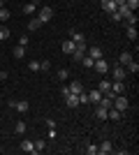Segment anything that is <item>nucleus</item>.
Segmentation results:
<instances>
[{
  "label": "nucleus",
  "instance_id": "obj_28",
  "mask_svg": "<svg viewBox=\"0 0 139 155\" xmlns=\"http://www.w3.org/2000/svg\"><path fill=\"white\" fill-rule=\"evenodd\" d=\"M125 7L130 9V12H137V7H139V0H125Z\"/></svg>",
  "mask_w": 139,
  "mask_h": 155
},
{
  "label": "nucleus",
  "instance_id": "obj_4",
  "mask_svg": "<svg viewBox=\"0 0 139 155\" xmlns=\"http://www.w3.org/2000/svg\"><path fill=\"white\" fill-rule=\"evenodd\" d=\"M93 67H95L98 74H107V72H109V63H107L104 58H98L95 63H93Z\"/></svg>",
  "mask_w": 139,
  "mask_h": 155
},
{
  "label": "nucleus",
  "instance_id": "obj_41",
  "mask_svg": "<svg viewBox=\"0 0 139 155\" xmlns=\"http://www.w3.org/2000/svg\"><path fill=\"white\" fill-rule=\"evenodd\" d=\"M19 44L21 46H28V37H19Z\"/></svg>",
  "mask_w": 139,
  "mask_h": 155
},
{
  "label": "nucleus",
  "instance_id": "obj_20",
  "mask_svg": "<svg viewBox=\"0 0 139 155\" xmlns=\"http://www.w3.org/2000/svg\"><path fill=\"white\" fill-rule=\"evenodd\" d=\"M102 9H104V12H116V2H114V0H102Z\"/></svg>",
  "mask_w": 139,
  "mask_h": 155
},
{
  "label": "nucleus",
  "instance_id": "obj_19",
  "mask_svg": "<svg viewBox=\"0 0 139 155\" xmlns=\"http://www.w3.org/2000/svg\"><path fill=\"white\" fill-rule=\"evenodd\" d=\"M107 114H109V109H104V107H100V104H98V109H95V118H98V120H107Z\"/></svg>",
  "mask_w": 139,
  "mask_h": 155
},
{
  "label": "nucleus",
  "instance_id": "obj_24",
  "mask_svg": "<svg viewBox=\"0 0 139 155\" xmlns=\"http://www.w3.org/2000/svg\"><path fill=\"white\" fill-rule=\"evenodd\" d=\"M121 116H123V111H118V109H109V114H107V118H111V120H121Z\"/></svg>",
  "mask_w": 139,
  "mask_h": 155
},
{
  "label": "nucleus",
  "instance_id": "obj_35",
  "mask_svg": "<svg viewBox=\"0 0 139 155\" xmlns=\"http://www.w3.org/2000/svg\"><path fill=\"white\" fill-rule=\"evenodd\" d=\"M49 67H51V63H49V60H40V72H46Z\"/></svg>",
  "mask_w": 139,
  "mask_h": 155
},
{
  "label": "nucleus",
  "instance_id": "obj_39",
  "mask_svg": "<svg viewBox=\"0 0 139 155\" xmlns=\"http://www.w3.org/2000/svg\"><path fill=\"white\" fill-rule=\"evenodd\" d=\"M79 104H88V95L86 93H79Z\"/></svg>",
  "mask_w": 139,
  "mask_h": 155
},
{
  "label": "nucleus",
  "instance_id": "obj_5",
  "mask_svg": "<svg viewBox=\"0 0 139 155\" xmlns=\"http://www.w3.org/2000/svg\"><path fill=\"white\" fill-rule=\"evenodd\" d=\"M40 2H42V0H30V2H26V5H23V9H21V12L26 14V16H30V14H35V9L40 7Z\"/></svg>",
  "mask_w": 139,
  "mask_h": 155
},
{
  "label": "nucleus",
  "instance_id": "obj_12",
  "mask_svg": "<svg viewBox=\"0 0 139 155\" xmlns=\"http://www.w3.org/2000/svg\"><path fill=\"white\" fill-rule=\"evenodd\" d=\"M88 95V102H93V104H98L100 100H102V93L98 91V88H95V91H91V93H86Z\"/></svg>",
  "mask_w": 139,
  "mask_h": 155
},
{
  "label": "nucleus",
  "instance_id": "obj_1",
  "mask_svg": "<svg viewBox=\"0 0 139 155\" xmlns=\"http://www.w3.org/2000/svg\"><path fill=\"white\" fill-rule=\"evenodd\" d=\"M37 19L42 21V23H49V21L53 19V7H40V12H37Z\"/></svg>",
  "mask_w": 139,
  "mask_h": 155
},
{
  "label": "nucleus",
  "instance_id": "obj_23",
  "mask_svg": "<svg viewBox=\"0 0 139 155\" xmlns=\"http://www.w3.org/2000/svg\"><path fill=\"white\" fill-rule=\"evenodd\" d=\"M12 56H14V58H23V56H26V46L16 44V46H14V51H12Z\"/></svg>",
  "mask_w": 139,
  "mask_h": 155
},
{
  "label": "nucleus",
  "instance_id": "obj_33",
  "mask_svg": "<svg viewBox=\"0 0 139 155\" xmlns=\"http://www.w3.org/2000/svg\"><path fill=\"white\" fill-rule=\"evenodd\" d=\"M9 19V9L7 7H0V21H7Z\"/></svg>",
  "mask_w": 139,
  "mask_h": 155
},
{
  "label": "nucleus",
  "instance_id": "obj_29",
  "mask_svg": "<svg viewBox=\"0 0 139 155\" xmlns=\"http://www.w3.org/2000/svg\"><path fill=\"white\" fill-rule=\"evenodd\" d=\"M84 150H86L88 155H98V143H86V148H84Z\"/></svg>",
  "mask_w": 139,
  "mask_h": 155
},
{
  "label": "nucleus",
  "instance_id": "obj_9",
  "mask_svg": "<svg viewBox=\"0 0 139 155\" xmlns=\"http://www.w3.org/2000/svg\"><path fill=\"white\" fill-rule=\"evenodd\" d=\"M86 56H91L93 60H98V58H102V49H100V46H88Z\"/></svg>",
  "mask_w": 139,
  "mask_h": 155
},
{
  "label": "nucleus",
  "instance_id": "obj_30",
  "mask_svg": "<svg viewBox=\"0 0 139 155\" xmlns=\"http://www.w3.org/2000/svg\"><path fill=\"white\" fill-rule=\"evenodd\" d=\"M40 26H42V21L37 19V16H35V19L30 21V23H28V30H37V28H40Z\"/></svg>",
  "mask_w": 139,
  "mask_h": 155
},
{
  "label": "nucleus",
  "instance_id": "obj_27",
  "mask_svg": "<svg viewBox=\"0 0 139 155\" xmlns=\"http://www.w3.org/2000/svg\"><path fill=\"white\" fill-rule=\"evenodd\" d=\"M26 123H23V120H19V123H16V125H14V132H16V134H23V132H26Z\"/></svg>",
  "mask_w": 139,
  "mask_h": 155
},
{
  "label": "nucleus",
  "instance_id": "obj_36",
  "mask_svg": "<svg viewBox=\"0 0 139 155\" xmlns=\"http://www.w3.org/2000/svg\"><path fill=\"white\" fill-rule=\"evenodd\" d=\"M125 21H127V26H137V14H130Z\"/></svg>",
  "mask_w": 139,
  "mask_h": 155
},
{
  "label": "nucleus",
  "instance_id": "obj_22",
  "mask_svg": "<svg viewBox=\"0 0 139 155\" xmlns=\"http://www.w3.org/2000/svg\"><path fill=\"white\" fill-rule=\"evenodd\" d=\"M125 35H127V39H132V42H134V39L139 37V35H137V26H127L125 28Z\"/></svg>",
  "mask_w": 139,
  "mask_h": 155
},
{
  "label": "nucleus",
  "instance_id": "obj_43",
  "mask_svg": "<svg viewBox=\"0 0 139 155\" xmlns=\"http://www.w3.org/2000/svg\"><path fill=\"white\" fill-rule=\"evenodd\" d=\"M0 7H5V0H0Z\"/></svg>",
  "mask_w": 139,
  "mask_h": 155
},
{
  "label": "nucleus",
  "instance_id": "obj_15",
  "mask_svg": "<svg viewBox=\"0 0 139 155\" xmlns=\"http://www.w3.org/2000/svg\"><path fill=\"white\" fill-rule=\"evenodd\" d=\"M70 39H72L74 44H84V42H86V37H84L81 32H77V30H72V32H70Z\"/></svg>",
  "mask_w": 139,
  "mask_h": 155
},
{
  "label": "nucleus",
  "instance_id": "obj_31",
  "mask_svg": "<svg viewBox=\"0 0 139 155\" xmlns=\"http://www.w3.org/2000/svg\"><path fill=\"white\" fill-rule=\"evenodd\" d=\"M93 63H95V60H93L91 56H84V58H81V65H84V67H88V70L93 67Z\"/></svg>",
  "mask_w": 139,
  "mask_h": 155
},
{
  "label": "nucleus",
  "instance_id": "obj_13",
  "mask_svg": "<svg viewBox=\"0 0 139 155\" xmlns=\"http://www.w3.org/2000/svg\"><path fill=\"white\" fill-rule=\"evenodd\" d=\"M132 58H134V56H132V53H130V51H123V53H121V56H118V65H123V67H125V65L130 63V60H132Z\"/></svg>",
  "mask_w": 139,
  "mask_h": 155
},
{
  "label": "nucleus",
  "instance_id": "obj_2",
  "mask_svg": "<svg viewBox=\"0 0 139 155\" xmlns=\"http://www.w3.org/2000/svg\"><path fill=\"white\" fill-rule=\"evenodd\" d=\"M127 107H130V102H127V97H125V95H114V109L125 111Z\"/></svg>",
  "mask_w": 139,
  "mask_h": 155
},
{
  "label": "nucleus",
  "instance_id": "obj_10",
  "mask_svg": "<svg viewBox=\"0 0 139 155\" xmlns=\"http://www.w3.org/2000/svg\"><path fill=\"white\" fill-rule=\"evenodd\" d=\"M21 148H23V153H35V141L33 139H23V141H21Z\"/></svg>",
  "mask_w": 139,
  "mask_h": 155
},
{
  "label": "nucleus",
  "instance_id": "obj_38",
  "mask_svg": "<svg viewBox=\"0 0 139 155\" xmlns=\"http://www.w3.org/2000/svg\"><path fill=\"white\" fill-rule=\"evenodd\" d=\"M111 21H114V23H118V21H123V16H121L118 12H111Z\"/></svg>",
  "mask_w": 139,
  "mask_h": 155
},
{
  "label": "nucleus",
  "instance_id": "obj_17",
  "mask_svg": "<svg viewBox=\"0 0 139 155\" xmlns=\"http://www.w3.org/2000/svg\"><path fill=\"white\" fill-rule=\"evenodd\" d=\"M74 49H77V44H74L72 39H65V42H63V53H67V56H70Z\"/></svg>",
  "mask_w": 139,
  "mask_h": 155
},
{
  "label": "nucleus",
  "instance_id": "obj_32",
  "mask_svg": "<svg viewBox=\"0 0 139 155\" xmlns=\"http://www.w3.org/2000/svg\"><path fill=\"white\" fill-rule=\"evenodd\" d=\"M28 70L30 72H40V60H30V63H28Z\"/></svg>",
  "mask_w": 139,
  "mask_h": 155
},
{
  "label": "nucleus",
  "instance_id": "obj_37",
  "mask_svg": "<svg viewBox=\"0 0 139 155\" xmlns=\"http://www.w3.org/2000/svg\"><path fill=\"white\" fill-rule=\"evenodd\" d=\"M44 123H46V127H49V130H56V120H53V118H46Z\"/></svg>",
  "mask_w": 139,
  "mask_h": 155
},
{
  "label": "nucleus",
  "instance_id": "obj_3",
  "mask_svg": "<svg viewBox=\"0 0 139 155\" xmlns=\"http://www.w3.org/2000/svg\"><path fill=\"white\" fill-rule=\"evenodd\" d=\"M121 93H125V84L123 81H111V91L107 93V95L114 97V95H121Z\"/></svg>",
  "mask_w": 139,
  "mask_h": 155
},
{
  "label": "nucleus",
  "instance_id": "obj_7",
  "mask_svg": "<svg viewBox=\"0 0 139 155\" xmlns=\"http://www.w3.org/2000/svg\"><path fill=\"white\" fill-rule=\"evenodd\" d=\"M98 153H102V155H109V153H114V143L109 141V139H104V141L98 146Z\"/></svg>",
  "mask_w": 139,
  "mask_h": 155
},
{
  "label": "nucleus",
  "instance_id": "obj_11",
  "mask_svg": "<svg viewBox=\"0 0 139 155\" xmlns=\"http://www.w3.org/2000/svg\"><path fill=\"white\" fill-rule=\"evenodd\" d=\"M70 88V93H74V95H79V93H84V86H81V81L77 79V81H72V84L67 86Z\"/></svg>",
  "mask_w": 139,
  "mask_h": 155
},
{
  "label": "nucleus",
  "instance_id": "obj_26",
  "mask_svg": "<svg viewBox=\"0 0 139 155\" xmlns=\"http://www.w3.org/2000/svg\"><path fill=\"white\" fill-rule=\"evenodd\" d=\"M46 148V143H44V139H35V153H42V150Z\"/></svg>",
  "mask_w": 139,
  "mask_h": 155
},
{
  "label": "nucleus",
  "instance_id": "obj_34",
  "mask_svg": "<svg viewBox=\"0 0 139 155\" xmlns=\"http://www.w3.org/2000/svg\"><path fill=\"white\" fill-rule=\"evenodd\" d=\"M0 39L5 42V39H9V30H7L5 26H0Z\"/></svg>",
  "mask_w": 139,
  "mask_h": 155
},
{
  "label": "nucleus",
  "instance_id": "obj_42",
  "mask_svg": "<svg viewBox=\"0 0 139 155\" xmlns=\"http://www.w3.org/2000/svg\"><path fill=\"white\" fill-rule=\"evenodd\" d=\"M114 2H116V7H118V5H125V0H114Z\"/></svg>",
  "mask_w": 139,
  "mask_h": 155
},
{
  "label": "nucleus",
  "instance_id": "obj_8",
  "mask_svg": "<svg viewBox=\"0 0 139 155\" xmlns=\"http://www.w3.org/2000/svg\"><path fill=\"white\" fill-rule=\"evenodd\" d=\"M63 100H65V104H67V107H70V109H77V107H79V95H74V93H70V95H65V97H63Z\"/></svg>",
  "mask_w": 139,
  "mask_h": 155
},
{
  "label": "nucleus",
  "instance_id": "obj_14",
  "mask_svg": "<svg viewBox=\"0 0 139 155\" xmlns=\"http://www.w3.org/2000/svg\"><path fill=\"white\" fill-rule=\"evenodd\" d=\"M125 72H127V74H137V72H139V63H137V60H130V63H127L125 65Z\"/></svg>",
  "mask_w": 139,
  "mask_h": 155
},
{
  "label": "nucleus",
  "instance_id": "obj_6",
  "mask_svg": "<svg viewBox=\"0 0 139 155\" xmlns=\"http://www.w3.org/2000/svg\"><path fill=\"white\" fill-rule=\"evenodd\" d=\"M125 77H127L125 67H123V65H116V67H114V81H125Z\"/></svg>",
  "mask_w": 139,
  "mask_h": 155
},
{
  "label": "nucleus",
  "instance_id": "obj_16",
  "mask_svg": "<svg viewBox=\"0 0 139 155\" xmlns=\"http://www.w3.org/2000/svg\"><path fill=\"white\" fill-rule=\"evenodd\" d=\"M28 107H30V104H28L26 100H16V104H14V109L19 111V114H26V111H28Z\"/></svg>",
  "mask_w": 139,
  "mask_h": 155
},
{
  "label": "nucleus",
  "instance_id": "obj_25",
  "mask_svg": "<svg viewBox=\"0 0 139 155\" xmlns=\"http://www.w3.org/2000/svg\"><path fill=\"white\" fill-rule=\"evenodd\" d=\"M70 56H72V60H74V63L79 65V63H81V58H84V56H86V53H84V51H79V49H74V51L70 53Z\"/></svg>",
  "mask_w": 139,
  "mask_h": 155
},
{
  "label": "nucleus",
  "instance_id": "obj_21",
  "mask_svg": "<svg viewBox=\"0 0 139 155\" xmlns=\"http://www.w3.org/2000/svg\"><path fill=\"white\" fill-rule=\"evenodd\" d=\"M98 91L102 93V95H107V93L111 91V81H107V79H104V81H100V86H98Z\"/></svg>",
  "mask_w": 139,
  "mask_h": 155
},
{
  "label": "nucleus",
  "instance_id": "obj_18",
  "mask_svg": "<svg viewBox=\"0 0 139 155\" xmlns=\"http://www.w3.org/2000/svg\"><path fill=\"white\" fill-rule=\"evenodd\" d=\"M100 107H104V109H111L114 107V97H109V95H102V100H100Z\"/></svg>",
  "mask_w": 139,
  "mask_h": 155
},
{
  "label": "nucleus",
  "instance_id": "obj_40",
  "mask_svg": "<svg viewBox=\"0 0 139 155\" xmlns=\"http://www.w3.org/2000/svg\"><path fill=\"white\" fill-rule=\"evenodd\" d=\"M67 74H70L67 70H60V72H58V79H60V81H65V79H67Z\"/></svg>",
  "mask_w": 139,
  "mask_h": 155
}]
</instances>
